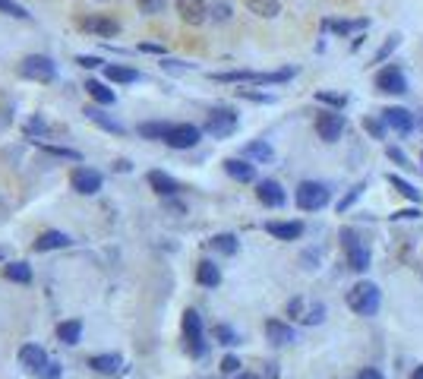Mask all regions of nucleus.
<instances>
[{
    "instance_id": "obj_40",
    "label": "nucleus",
    "mask_w": 423,
    "mask_h": 379,
    "mask_svg": "<svg viewBox=\"0 0 423 379\" xmlns=\"http://www.w3.org/2000/svg\"><path fill=\"white\" fill-rule=\"evenodd\" d=\"M325 28H332V32H338V35L360 32V28H367V19H357V23H325Z\"/></svg>"
},
{
    "instance_id": "obj_36",
    "label": "nucleus",
    "mask_w": 423,
    "mask_h": 379,
    "mask_svg": "<svg viewBox=\"0 0 423 379\" xmlns=\"http://www.w3.org/2000/svg\"><path fill=\"white\" fill-rule=\"evenodd\" d=\"M41 152H48L54 158H67V162H83V155L76 149H63V145H41Z\"/></svg>"
},
{
    "instance_id": "obj_12",
    "label": "nucleus",
    "mask_w": 423,
    "mask_h": 379,
    "mask_svg": "<svg viewBox=\"0 0 423 379\" xmlns=\"http://www.w3.org/2000/svg\"><path fill=\"white\" fill-rule=\"evenodd\" d=\"M76 26L83 28V32L98 35V38H114V35H120V23L111 16H79Z\"/></svg>"
},
{
    "instance_id": "obj_14",
    "label": "nucleus",
    "mask_w": 423,
    "mask_h": 379,
    "mask_svg": "<svg viewBox=\"0 0 423 379\" xmlns=\"http://www.w3.org/2000/svg\"><path fill=\"white\" fill-rule=\"evenodd\" d=\"M376 89L385 92V95H404L407 92V76L398 67H385L376 76Z\"/></svg>"
},
{
    "instance_id": "obj_21",
    "label": "nucleus",
    "mask_w": 423,
    "mask_h": 379,
    "mask_svg": "<svg viewBox=\"0 0 423 379\" xmlns=\"http://www.w3.org/2000/svg\"><path fill=\"white\" fill-rule=\"evenodd\" d=\"M266 338L272 341V345H291L294 341V329H291L288 323H281V319H268L266 323Z\"/></svg>"
},
{
    "instance_id": "obj_8",
    "label": "nucleus",
    "mask_w": 423,
    "mask_h": 379,
    "mask_svg": "<svg viewBox=\"0 0 423 379\" xmlns=\"http://www.w3.org/2000/svg\"><path fill=\"white\" fill-rule=\"evenodd\" d=\"M288 316L297 319V323H303V326H316L325 319V307L323 303H310L306 297H294V301L288 303Z\"/></svg>"
},
{
    "instance_id": "obj_1",
    "label": "nucleus",
    "mask_w": 423,
    "mask_h": 379,
    "mask_svg": "<svg viewBox=\"0 0 423 379\" xmlns=\"http://www.w3.org/2000/svg\"><path fill=\"white\" fill-rule=\"evenodd\" d=\"M379 303H382V294L373 281H357L351 291H348V307H351L357 316H376Z\"/></svg>"
},
{
    "instance_id": "obj_39",
    "label": "nucleus",
    "mask_w": 423,
    "mask_h": 379,
    "mask_svg": "<svg viewBox=\"0 0 423 379\" xmlns=\"http://www.w3.org/2000/svg\"><path fill=\"white\" fill-rule=\"evenodd\" d=\"M136 6H140L142 16H158V13H164L167 0H136Z\"/></svg>"
},
{
    "instance_id": "obj_6",
    "label": "nucleus",
    "mask_w": 423,
    "mask_h": 379,
    "mask_svg": "<svg viewBox=\"0 0 423 379\" xmlns=\"http://www.w3.org/2000/svg\"><path fill=\"white\" fill-rule=\"evenodd\" d=\"M184 348L193 357L206 354V335H202V316L196 310L184 313Z\"/></svg>"
},
{
    "instance_id": "obj_7",
    "label": "nucleus",
    "mask_w": 423,
    "mask_h": 379,
    "mask_svg": "<svg viewBox=\"0 0 423 379\" xmlns=\"http://www.w3.org/2000/svg\"><path fill=\"white\" fill-rule=\"evenodd\" d=\"M237 130V111L231 108H212L209 118H206V133L215 136V140H224Z\"/></svg>"
},
{
    "instance_id": "obj_55",
    "label": "nucleus",
    "mask_w": 423,
    "mask_h": 379,
    "mask_svg": "<svg viewBox=\"0 0 423 379\" xmlns=\"http://www.w3.org/2000/svg\"><path fill=\"white\" fill-rule=\"evenodd\" d=\"M199 379H212V376H199Z\"/></svg>"
},
{
    "instance_id": "obj_2",
    "label": "nucleus",
    "mask_w": 423,
    "mask_h": 379,
    "mask_svg": "<svg viewBox=\"0 0 423 379\" xmlns=\"http://www.w3.org/2000/svg\"><path fill=\"white\" fill-rule=\"evenodd\" d=\"M341 246H345V256H348V266L354 272H367L370 269V244L357 234L354 228H345L341 231Z\"/></svg>"
},
{
    "instance_id": "obj_53",
    "label": "nucleus",
    "mask_w": 423,
    "mask_h": 379,
    "mask_svg": "<svg viewBox=\"0 0 423 379\" xmlns=\"http://www.w3.org/2000/svg\"><path fill=\"white\" fill-rule=\"evenodd\" d=\"M234 379H259V376H256V373H237Z\"/></svg>"
},
{
    "instance_id": "obj_13",
    "label": "nucleus",
    "mask_w": 423,
    "mask_h": 379,
    "mask_svg": "<svg viewBox=\"0 0 423 379\" xmlns=\"http://www.w3.org/2000/svg\"><path fill=\"white\" fill-rule=\"evenodd\" d=\"M316 133H319V140H325V142H338V136L345 133V118H341L338 111H319Z\"/></svg>"
},
{
    "instance_id": "obj_9",
    "label": "nucleus",
    "mask_w": 423,
    "mask_h": 379,
    "mask_svg": "<svg viewBox=\"0 0 423 379\" xmlns=\"http://www.w3.org/2000/svg\"><path fill=\"white\" fill-rule=\"evenodd\" d=\"M101 184H105V177H101L95 167H76V171L70 174V187L76 190L79 196H95L101 190Z\"/></svg>"
},
{
    "instance_id": "obj_5",
    "label": "nucleus",
    "mask_w": 423,
    "mask_h": 379,
    "mask_svg": "<svg viewBox=\"0 0 423 379\" xmlns=\"http://www.w3.org/2000/svg\"><path fill=\"white\" fill-rule=\"evenodd\" d=\"M19 73H23L26 79H32V83H54L57 63L45 54H28V57H23V63H19Z\"/></svg>"
},
{
    "instance_id": "obj_51",
    "label": "nucleus",
    "mask_w": 423,
    "mask_h": 379,
    "mask_svg": "<svg viewBox=\"0 0 423 379\" xmlns=\"http://www.w3.org/2000/svg\"><path fill=\"white\" fill-rule=\"evenodd\" d=\"M61 376V363H48V370H45V379H57Z\"/></svg>"
},
{
    "instance_id": "obj_37",
    "label": "nucleus",
    "mask_w": 423,
    "mask_h": 379,
    "mask_svg": "<svg viewBox=\"0 0 423 379\" xmlns=\"http://www.w3.org/2000/svg\"><path fill=\"white\" fill-rule=\"evenodd\" d=\"M51 133V127L45 123V118H32L26 123V136H35V140H45V136Z\"/></svg>"
},
{
    "instance_id": "obj_49",
    "label": "nucleus",
    "mask_w": 423,
    "mask_h": 379,
    "mask_svg": "<svg viewBox=\"0 0 423 379\" xmlns=\"http://www.w3.org/2000/svg\"><path fill=\"white\" fill-rule=\"evenodd\" d=\"M417 215H420L417 209H401V212L392 215V222H407V218H417Z\"/></svg>"
},
{
    "instance_id": "obj_25",
    "label": "nucleus",
    "mask_w": 423,
    "mask_h": 379,
    "mask_svg": "<svg viewBox=\"0 0 423 379\" xmlns=\"http://www.w3.org/2000/svg\"><path fill=\"white\" fill-rule=\"evenodd\" d=\"M85 118H89L92 123H98L101 130H108V133H114V136H123V133H127V127H123V123H118L114 118H108V114H101L98 108H85Z\"/></svg>"
},
{
    "instance_id": "obj_18",
    "label": "nucleus",
    "mask_w": 423,
    "mask_h": 379,
    "mask_svg": "<svg viewBox=\"0 0 423 379\" xmlns=\"http://www.w3.org/2000/svg\"><path fill=\"white\" fill-rule=\"evenodd\" d=\"M224 171H228V177H234L237 184H253V180H256V167L246 162V158H224Z\"/></svg>"
},
{
    "instance_id": "obj_50",
    "label": "nucleus",
    "mask_w": 423,
    "mask_h": 379,
    "mask_svg": "<svg viewBox=\"0 0 423 379\" xmlns=\"http://www.w3.org/2000/svg\"><path fill=\"white\" fill-rule=\"evenodd\" d=\"M357 379H382V373H379L376 367H367V370H360V373H357Z\"/></svg>"
},
{
    "instance_id": "obj_41",
    "label": "nucleus",
    "mask_w": 423,
    "mask_h": 379,
    "mask_svg": "<svg viewBox=\"0 0 423 379\" xmlns=\"http://www.w3.org/2000/svg\"><path fill=\"white\" fill-rule=\"evenodd\" d=\"M363 130H367L370 136H376V140H382V136H385V120H379V118H367V120H363Z\"/></svg>"
},
{
    "instance_id": "obj_15",
    "label": "nucleus",
    "mask_w": 423,
    "mask_h": 379,
    "mask_svg": "<svg viewBox=\"0 0 423 379\" xmlns=\"http://www.w3.org/2000/svg\"><path fill=\"white\" fill-rule=\"evenodd\" d=\"M174 4H177V13L187 26H202L209 19L206 0H174Z\"/></svg>"
},
{
    "instance_id": "obj_28",
    "label": "nucleus",
    "mask_w": 423,
    "mask_h": 379,
    "mask_svg": "<svg viewBox=\"0 0 423 379\" xmlns=\"http://www.w3.org/2000/svg\"><path fill=\"white\" fill-rule=\"evenodd\" d=\"M57 338H61L63 345H79V338H83V323H79V319L61 323L57 326Z\"/></svg>"
},
{
    "instance_id": "obj_3",
    "label": "nucleus",
    "mask_w": 423,
    "mask_h": 379,
    "mask_svg": "<svg viewBox=\"0 0 423 379\" xmlns=\"http://www.w3.org/2000/svg\"><path fill=\"white\" fill-rule=\"evenodd\" d=\"M294 199H297V206H301L303 212H319V209L329 206L332 193H329V187L319 184V180H303V184L297 187Z\"/></svg>"
},
{
    "instance_id": "obj_27",
    "label": "nucleus",
    "mask_w": 423,
    "mask_h": 379,
    "mask_svg": "<svg viewBox=\"0 0 423 379\" xmlns=\"http://www.w3.org/2000/svg\"><path fill=\"white\" fill-rule=\"evenodd\" d=\"M85 92L92 95L98 105H114L118 101V95H114V89H108L105 83H98V79H85Z\"/></svg>"
},
{
    "instance_id": "obj_56",
    "label": "nucleus",
    "mask_w": 423,
    "mask_h": 379,
    "mask_svg": "<svg viewBox=\"0 0 423 379\" xmlns=\"http://www.w3.org/2000/svg\"><path fill=\"white\" fill-rule=\"evenodd\" d=\"M0 259H4V250H0Z\"/></svg>"
},
{
    "instance_id": "obj_23",
    "label": "nucleus",
    "mask_w": 423,
    "mask_h": 379,
    "mask_svg": "<svg viewBox=\"0 0 423 379\" xmlns=\"http://www.w3.org/2000/svg\"><path fill=\"white\" fill-rule=\"evenodd\" d=\"M266 231L272 237H278V240H297L303 234V224L301 222H268Z\"/></svg>"
},
{
    "instance_id": "obj_16",
    "label": "nucleus",
    "mask_w": 423,
    "mask_h": 379,
    "mask_svg": "<svg viewBox=\"0 0 423 379\" xmlns=\"http://www.w3.org/2000/svg\"><path fill=\"white\" fill-rule=\"evenodd\" d=\"M382 120H385V127L395 130L398 136H407L414 127H417V123H414V114L404 111V108H385V111H382Z\"/></svg>"
},
{
    "instance_id": "obj_20",
    "label": "nucleus",
    "mask_w": 423,
    "mask_h": 379,
    "mask_svg": "<svg viewBox=\"0 0 423 379\" xmlns=\"http://www.w3.org/2000/svg\"><path fill=\"white\" fill-rule=\"evenodd\" d=\"M149 187L155 190L158 196H177L180 193V184L164 171H149Z\"/></svg>"
},
{
    "instance_id": "obj_52",
    "label": "nucleus",
    "mask_w": 423,
    "mask_h": 379,
    "mask_svg": "<svg viewBox=\"0 0 423 379\" xmlns=\"http://www.w3.org/2000/svg\"><path fill=\"white\" fill-rule=\"evenodd\" d=\"M142 51H149V54H162V48L158 45H142Z\"/></svg>"
},
{
    "instance_id": "obj_26",
    "label": "nucleus",
    "mask_w": 423,
    "mask_h": 379,
    "mask_svg": "<svg viewBox=\"0 0 423 379\" xmlns=\"http://www.w3.org/2000/svg\"><path fill=\"white\" fill-rule=\"evenodd\" d=\"M105 76H108V83H120V85H127V83H136V79H140V73H136L133 67L108 63V67H105Z\"/></svg>"
},
{
    "instance_id": "obj_46",
    "label": "nucleus",
    "mask_w": 423,
    "mask_h": 379,
    "mask_svg": "<svg viewBox=\"0 0 423 379\" xmlns=\"http://www.w3.org/2000/svg\"><path fill=\"white\" fill-rule=\"evenodd\" d=\"M76 63H79L83 70H95V67H101V61H98V57H85V54H79V57H76Z\"/></svg>"
},
{
    "instance_id": "obj_11",
    "label": "nucleus",
    "mask_w": 423,
    "mask_h": 379,
    "mask_svg": "<svg viewBox=\"0 0 423 379\" xmlns=\"http://www.w3.org/2000/svg\"><path fill=\"white\" fill-rule=\"evenodd\" d=\"M48 363L51 360H48V354L41 345H26L23 351H19V367H23L28 376H45Z\"/></svg>"
},
{
    "instance_id": "obj_32",
    "label": "nucleus",
    "mask_w": 423,
    "mask_h": 379,
    "mask_svg": "<svg viewBox=\"0 0 423 379\" xmlns=\"http://www.w3.org/2000/svg\"><path fill=\"white\" fill-rule=\"evenodd\" d=\"M167 130H171V123H162V120H149L140 127V136L142 140H164Z\"/></svg>"
},
{
    "instance_id": "obj_47",
    "label": "nucleus",
    "mask_w": 423,
    "mask_h": 379,
    "mask_svg": "<svg viewBox=\"0 0 423 379\" xmlns=\"http://www.w3.org/2000/svg\"><path fill=\"white\" fill-rule=\"evenodd\" d=\"M385 152H389V158H392V162H398V165H411V162H407V155H404V152H401V149H395V145H389V149H385Z\"/></svg>"
},
{
    "instance_id": "obj_48",
    "label": "nucleus",
    "mask_w": 423,
    "mask_h": 379,
    "mask_svg": "<svg viewBox=\"0 0 423 379\" xmlns=\"http://www.w3.org/2000/svg\"><path fill=\"white\" fill-rule=\"evenodd\" d=\"M212 16L221 19V23H224V19L231 16V6H228V4H215V6H212Z\"/></svg>"
},
{
    "instance_id": "obj_22",
    "label": "nucleus",
    "mask_w": 423,
    "mask_h": 379,
    "mask_svg": "<svg viewBox=\"0 0 423 379\" xmlns=\"http://www.w3.org/2000/svg\"><path fill=\"white\" fill-rule=\"evenodd\" d=\"M35 253H51V250H63V246H70V237L63 234V231H45L38 240H35Z\"/></svg>"
},
{
    "instance_id": "obj_33",
    "label": "nucleus",
    "mask_w": 423,
    "mask_h": 379,
    "mask_svg": "<svg viewBox=\"0 0 423 379\" xmlns=\"http://www.w3.org/2000/svg\"><path fill=\"white\" fill-rule=\"evenodd\" d=\"M244 155L253 158V162H272L275 152H272V145H268V142H250L244 149Z\"/></svg>"
},
{
    "instance_id": "obj_44",
    "label": "nucleus",
    "mask_w": 423,
    "mask_h": 379,
    "mask_svg": "<svg viewBox=\"0 0 423 379\" xmlns=\"http://www.w3.org/2000/svg\"><path fill=\"white\" fill-rule=\"evenodd\" d=\"M316 101H325V105H335V108H345V95H332V92H316Z\"/></svg>"
},
{
    "instance_id": "obj_42",
    "label": "nucleus",
    "mask_w": 423,
    "mask_h": 379,
    "mask_svg": "<svg viewBox=\"0 0 423 379\" xmlns=\"http://www.w3.org/2000/svg\"><path fill=\"white\" fill-rule=\"evenodd\" d=\"M363 190H367V184H357V187L351 190V193H348V196H345V199H341V202H338V212H341V215H345V209H351V206H354V202H357V199H360V193H363Z\"/></svg>"
},
{
    "instance_id": "obj_57",
    "label": "nucleus",
    "mask_w": 423,
    "mask_h": 379,
    "mask_svg": "<svg viewBox=\"0 0 423 379\" xmlns=\"http://www.w3.org/2000/svg\"><path fill=\"white\" fill-rule=\"evenodd\" d=\"M101 4H108V0H101Z\"/></svg>"
},
{
    "instance_id": "obj_19",
    "label": "nucleus",
    "mask_w": 423,
    "mask_h": 379,
    "mask_svg": "<svg viewBox=\"0 0 423 379\" xmlns=\"http://www.w3.org/2000/svg\"><path fill=\"white\" fill-rule=\"evenodd\" d=\"M89 367L95 370V373L118 376V373H123V357L120 354H95L89 360Z\"/></svg>"
},
{
    "instance_id": "obj_24",
    "label": "nucleus",
    "mask_w": 423,
    "mask_h": 379,
    "mask_svg": "<svg viewBox=\"0 0 423 379\" xmlns=\"http://www.w3.org/2000/svg\"><path fill=\"white\" fill-rule=\"evenodd\" d=\"M196 281H199L202 288H218V284H221V269H218L215 262L202 259L199 266H196Z\"/></svg>"
},
{
    "instance_id": "obj_29",
    "label": "nucleus",
    "mask_w": 423,
    "mask_h": 379,
    "mask_svg": "<svg viewBox=\"0 0 423 379\" xmlns=\"http://www.w3.org/2000/svg\"><path fill=\"white\" fill-rule=\"evenodd\" d=\"M209 244H212V250L221 253V256H234V253L240 250V240L234 234H215Z\"/></svg>"
},
{
    "instance_id": "obj_45",
    "label": "nucleus",
    "mask_w": 423,
    "mask_h": 379,
    "mask_svg": "<svg viewBox=\"0 0 423 379\" xmlns=\"http://www.w3.org/2000/svg\"><path fill=\"white\" fill-rule=\"evenodd\" d=\"M398 41H401L398 35H389V41H385V48L376 54V61H385V57H389V51H392V48H398Z\"/></svg>"
},
{
    "instance_id": "obj_31",
    "label": "nucleus",
    "mask_w": 423,
    "mask_h": 379,
    "mask_svg": "<svg viewBox=\"0 0 423 379\" xmlns=\"http://www.w3.org/2000/svg\"><path fill=\"white\" fill-rule=\"evenodd\" d=\"M246 6H250L256 16H262V19H272V16H278V10H281V4L278 0H244Z\"/></svg>"
},
{
    "instance_id": "obj_34",
    "label": "nucleus",
    "mask_w": 423,
    "mask_h": 379,
    "mask_svg": "<svg viewBox=\"0 0 423 379\" xmlns=\"http://www.w3.org/2000/svg\"><path fill=\"white\" fill-rule=\"evenodd\" d=\"M389 184L395 187L398 193L404 196V199H411V202H420V190H417V187H411L404 177H398V174H389Z\"/></svg>"
},
{
    "instance_id": "obj_38",
    "label": "nucleus",
    "mask_w": 423,
    "mask_h": 379,
    "mask_svg": "<svg viewBox=\"0 0 423 379\" xmlns=\"http://www.w3.org/2000/svg\"><path fill=\"white\" fill-rule=\"evenodd\" d=\"M0 13H6L13 19H28V10L23 4H16V0H0Z\"/></svg>"
},
{
    "instance_id": "obj_4",
    "label": "nucleus",
    "mask_w": 423,
    "mask_h": 379,
    "mask_svg": "<svg viewBox=\"0 0 423 379\" xmlns=\"http://www.w3.org/2000/svg\"><path fill=\"white\" fill-rule=\"evenodd\" d=\"M294 76V70H278V73H215V83H253V85H275V83H288Z\"/></svg>"
},
{
    "instance_id": "obj_30",
    "label": "nucleus",
    "mask_w": 423,
    "mask_h": 379,
    "mask_svg": "<svg viewBox=\"0 0 423 379\" xmlns=\"http://www.w3.org/2000/svg\"><path fill=\"white\" fill-rule=\"evenodd\" d=\"M4 279L16 281V284H28L32 281V269H28L26 262H10V266H4Z\"/></svg>"
},
{
    "instance_id": "obj_10",
    "label": "nucleus",
    "mask_w": 423,
    "mask_h": 379,
    "mask_svg": "<svg viewBox=\"0 0 423 379\" xmlns=\"http://www.w3.org/2000/svg\"><path fill=\"white\" fill-rule=\"evenodd\" d=\"M199 136H202V130L193 127V123H174V127L167 130L164 142L171 145V149H193V145L199 142Z\"/></svg>"
},
{
    "instance_id": "obj_54",
    "label": "nucleus",
    "mask_w": 423,
    "mask_h": 379,
    "mask_svg": "<svg viewBox=\"0 0 423 379\" xmlns=\"http://www.w3.org/2000/svg\"><path fill=\"white\" fill-rule=\"evenodd\" d=\"M411 379H423V367H417V370H414V376Z\"/></svg>"
},
{
    "instance_id": "obj_43",
    "label": "nucleus",
    "mask_w": 423,
    "mask_h": 379,
    "mask_svg": "<svg viewBox=\"0 0 423 379\" xmlns=\"http://www.w3.org/2000/svg\"><path fill=\"white\" fill-rule=\"evenodd\" d=\"M221 373H224V376H237V373H240V360H237L234 354H228V357L221 360Z\"/></svg>"
},
{
    "instance_id": "obj_35",
    "label": "nucleus",
    "mask_w": 423,
    "mask_h": 379,
    "mask_svg": "<svg viewBox=\"0 0 423 379\" xmlns=\"http://www.w3.org/2000/svg\"><path fill=\"white\" fill-rule=\"evenodd\" d=\"M212 335H215V341H218V345H237V341H240V335L234 332V329H231V326H224V323H218L215 326V329H212Z\"/></svg>"
},
{
    "instance_id": "obj_17",
    "label": "nucleus",
    "mask_w": 423,
    "mask_h": 379,
    "mask_svg": "<svg viewBox=\"0 0 423 379\" xmlns=\"http://www.w3.org/2000/svg\"><path fill=\"white\" fill-rule=\"evenodd\" d=\"M256 199L262 202V206H268V209H281L284 206V190L278 180H259V187H256Z\"/></svg>"
}]
</instances>
